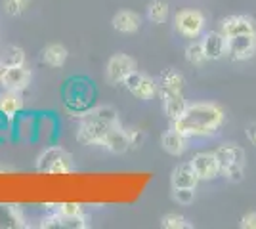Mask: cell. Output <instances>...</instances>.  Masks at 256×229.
Instances as JSON below:
<instances>
[{"label": "cell", "instance_id": "6da1fadb", "mask_svg": "<svg viewBox=\"0 0 256 229\" xmlns=\"http://www.w3.org/2000/svg\"><path fill=\"white\" fill-rule=\"evenodd\" d=\"M226 122V111L214 101H197L188 103L186 111L176 120H172V128L192 138H208L218 134Z\"/></svg>", "mask_w": 256, "mask_h": 229}, {"label": "cell", "instance_id": "7a4b0ae2", "mask_svg": "<svg viewBox=\"0 0 256 229\" xmlns=\"http://www.w3.org/2000/svg\"><path fill=\"white\" fill-rule=\"evenodd\" d=\"M76 117H78L76 142L80 145H100L102 147L107 134L113 128L120 126L118 111L111 105H96Z\"/></svg>", "mask_w": 256, "mask_h": 229}, {"label": "cell", "instance_id": "3957f363", "mask_svg": "<svg viewBox=\"0 0 256 229\" xmlns=\"http://www.w3.org/2000/svg\"><path fill=\"white\" fill-rule=\"evenodd\" d=\"M218 164H220V176H224L228 182H241L245 176V149L235 143H224L216 149Z\"/></svg>", "mask_w": 256, "mask_h": 229}, {"label": "cell", "instance_id": "277c9868", "mask_svg": "<svg viewBox=\"0 0 256 229\" xmlns=\"http://www.w3.org/2000/svg\"><path fill=\"white\" fill-rule=\"evenodd\" d=\"M36 170L42 174H71L75 170V161L64 147L50 145L36 157Z\"/></svg>", "mask_w": 256, "mask_h": 229}, {"label": "cell", "instance_id": "5b68a950", "mask_svg": "<svg viewBox=\"0 0 256 229\" xmlns=\"http://www.w3.org/2000/svg\"><path fill=\"white\" fill-rule=\"evenodd\" d=\"M94 86L90 80L86 78H73L67 82V86L64 90V103L65 107L75 113V115H80L84 113L86 109L92 107V99H94Z\"/></svg>", "mask_w": 256, "mask_h": 229}, {"label": "cell", "instance_id": "8992f818", "mask_svg": "<svg viewBox=\"0 0 256 229\" xmlns=\"http://www.w3.org/2000/svg\"><path fill=\"white\" fill-rule=\"evenodd\" d=\"M134 71H138V61L128 54H118L111 55L106 67V78L111 86H122V82L126 80L128 75H132Z\"/></svg>", "mask_w": 256, "mask_h": 229}, {"label": "cell", "instance_id": "52a82bcc", "mask_svg": "<svg viewBox=\"0 0 256 229\" xmlns=\"http://www.w3.org/2000/svg\"><path fill=\"white\" fill-rule=\"evenodd\" d=\"M122 86L126 88L130 96L142 99V101H148V99L157 96V78L146 75L142 71H134L132 75H128L126 80L122 82Z\"/></svg>", "mask_w": 256, "mask_h": 229}, {"label": "cell", "instance_id": "ba28073f", "mask_svg": "<svg viewBox=\"0 0 256 229\" xmlns=\"http://www.w3.org/2000/svg\"><path fill=\"white\" fill-rule=\"evenodd\" d=\"M204 13L199 10H180L174 15V27L182 36L197 38L204 29Z\"/></svg>", "mask_w": 256, "mask_h": 229}, {"label": "cell", "instance_id": "9c48e42d", "mask_svg": "<svg viewBox=\"0 0 256 229\" xmlns=\"http://www.w3.org/2000/svg\"><path fill=\"white\" fill-rule=\"evenodd\" d=\"M256 54V33L237 34L228 38L226 57L232 61H246Z\"/></svg>", "mask_w": 256, "mask_h": 229}, {"label": "cell", "instance_id": "30bf717a", "mask_svg": "<svg viewBox=\"0 0 256 229\" xmlns=\"http://www.w3.org/2000/svg\"><path fill=\"white\" fill-rule=\"evenodd\" d=\"M38 228L42 229H86L90 228V222L86 214L78 216H62L60 212H46V216L40 220Z\"/></svg>", "mask_w": 256, "mask_h": 229}, {"label": "cell", "instance_id": "8fae6325", "mask_svg": "<svg viewBox=\"0 0 256 229\" xmlns=\"http://www.w3.org/2000/svg\"><path fill=\"white\" fill-rule=\"evenodd\" d=\"M192 164L201 182H210V180H216L220 176V164H218V157L214 151L195 153Z\"/></svg>", "mask_w": 256, "mask_h": 229}, {"label": "cell", "instance_id": "7c38bea8", "mask_svg": "<svg viewBox=\"0 0 256 229\" xmlns=\"http://www.w3.org/2000/svg\"><path fill=\"white\" fill-rule=\"evenodd\" d=\"M218 31L224 34L226 38H232V36H237V34L256 33V21L250 15H245V13H234V15H228L220 21Z\"/></svg>", "mask_w": 256, "mask_h": 229}, {"label": "cell", "instance_id": "4fadbf2b", "mask_svg": "<svg viewBox=\"0 0 256 229\" xmlns=\"http://www.w3.org/2000/svg\"><path fill=\"white\" fill-rule=\"evenodd\" d=\"M0 84L4 90H14V92H23L31 84V69L27 65H16V67H6Z\"/></svg>", "mask_w": 256, "mask_h": 229}, {"label": "cell", "instance_id": "5bb4252c", "mask_svg": "<svg viewBox=\"0 0 256 229\" xmlns=\"http://www.w3.org/2000/svg\"><path fill=\"white\" fill-rule=\"evenodd\" d=\"M204 48V54L208 61H218L226 57V48H228V38L220 31H210L201 38Z\"/></svg>", "mask_w": 256, "mask_h": 229}, {"label": "cell", "instance_id": "9a60e30c", "mask_svg": "<svg viewBox=\"0 0 256 229\" xmlns=\"http://www.w3.org/2000/svg\"><path fill=\"white\" fill-rule=\"evenodd\" d=\"M186 88V78L180 71L176 69H164L157 78V94H174V92H184Z\"/></svg>", "mask_w": 256, "mask_h": 229}, {"label": "cell", "instance_id": "2e32d148", "mask_svg": "<svg viewBox=\"0 0 256 229\" xmlns=\"http://www.w3.org/2000/svg\"><path fill=\"white\" fill-rule=\"evenodd\" d=\"M201 180L197 178V172L193 168L192 161H184L176 164L170 174V186L172 187H197Z\"/></svg>", "mask_w": 256, "mask_h": 229}, {"label": "cell", "instance_id": "e0dca14e", "mask_svg": "<svg viewBox=\"0 0 256 229\" xmlns=\"http://www.w3.org/2000/svg\"><path fill=\"white\" fill-rule=\"evenodd\" d=\"M111 25H113V29H115L117 33L134 34L136 31H140V27H142V17L132 10H118L117 13L113 15Z\"/></svg>", "mask_w": 256, "mask_h": 229}, {"label": "cell", "instance_id": "ac0fdd59", "mask_svg": "<svg viewBox=\"0 0 256 229\" xmlns=\"http://www.w3.org/2000/svg\"><path fill=\"white\" fill-rule=\"evenodd\" d=\"M188 142H190V138L184 136V134L178 132L176 128H170V130L162 132V136H160V147L168 153V155H172V157L184 155L186 149H188Z\"/></svg>", "mask_w": 256, "mask_h": 229}, {"label": "cell", "instance_id": "d6986e66", "mask_svg": "<svg viewBox=\"0 0 256 229\" xmlns=\"http://www.w3.org/2000/svg\"><path fill=\"white\" fill-rule=\"evenodd\" d=\"M23 111V98L22 92H14V90H4L0 94V113L10 119L12 122L20 117Z\"/></svg>", "mask_w": 256, "mask_h": 229}, {"label": "cell", "instance_id": "ffe728a7", "mask_svg": "<svg viewBox=\"0 0 256 229\" xmlns=\"http://www.w3.org/2000/svg\"><path fill=\"white\" fill-rule=\"evenodd\" d=\"M102 147H104L106 151L113 153V155H122V153H126L128 149H130L126 128H122V124L117 126V128H113V130L106 136V140H104V143H102Z\"/></svg>", "mask_w": 256, "mask_h": 229}, {"label": "cell", "instance_id": "44dd1931", "mask_svg": "<svg viewBox=\"0 0 256 229\" xmlns=\"http://www.w3.org/2000/svg\"><path fill=\"white\" fill-rule=\"evenodd\" d=\"M160 101H162V113L166 115V119L176 120L182 113L188 107V101H186V96L184 92H174V94H162L159 96Z\"/></svg>", "mask_w": 256, "mask_h": 229}, {"label": "cell", "instance_id": "7402d4cb", "mask_svg": "<svg viewBox=\"0 0 256 229\" xmlns=\"http://www.w3.org/2000/svg\"><path fill=\"white\" fill-rule=\"evenodd\" d=\"M27 228L23 210L18 205H0V229Z\"/></svg>", "mask_w": 256, "mask_h": 229}, {"label": "cell", "instance_id": "603a6c76", "mask_svg": "<svg viewBox=\"0 0 256 229\" xmlns=\"http://www.w3.org/2000/svg\"><path fill=\"white\" fill-rule=\"evenodd\" d=\"M67 55H69V52H67V48H65L64 44L52 42V44H48L42 52H40V61H42L44 65L60 69V67L65 65Z\"/></svg>", "mask_w": 256, "mask_h": 229}, {"label": "cell", "instance_id": "cb8c5ba5", "mask_svg": "<svg viewBox=\"0 0 256 229\" xmlns=\"http://www.w3.org/2000/svg\"><path fill=\"white\" fill-rule=\"evenodd\" d=\"M12 130L16 132V136L20 140L31 142L36 136V117H32V115H29V117H18V119L14 120Z\"/></svg>", "mask_w": 256, "mask_h": 229}, {"label": "cell", "instance_id": "d4e9b609", "mask_svg": "<svg viewBox=\"0 0 256 229\" xmlns=\"http://www.w3.org/2000/svg\"><path fill=\"white\" fill-rule=\"evenodd\" d=\"M0 63L4 67H16V65H27V55L25 50L20 46H6L0 55Z\"/></svg>", "mask_w": 256, "mask_h": 229}, {"label": "cell", "instance_id": "484cf974", "mask_svg": "<svg viewBox=\"0 0 256 229\" xmlns=\"http://www.w3.org/2000/svg\"><path fill=\"white\" fill-rule=\"evenodd\" d=\"M186 59H188V63H192V65L199 67L203 65L204 61H208L206 59V54H204V48H203V42L201 40H193L186 46Z\"/></svg>", "mask_w": 256, "mask_h": 229}, {"label": "cell", "instance_id": "4316f807", "mask_svg": "<svg viewBox=\"0 0 256 229\" xmlns=\"http://www.w3.org/2000/svg\"><path fill=\"white\" fill-rule=\"evenodd\" d=\"M148 17L151 23H164L168 17V4L164 0H153L148 6Z\"/></svg>", "mask_w": 256, "mask_h": 229}, {"label": "cell", "instance_id": "83f0119b", "mask_svg": "<svg viewBox=\"0 0 256 229\" xmlns=\"http://www.w3.org/2000/svg\"><path fill=\"white\" fill-rule=\"evenodd\" d=\"M160 226L164 229H190L193 228V224H190V220L186 216H180L176 212H170V214H164L162 220H160Z\"/></svg>", "mask_w": 256, "mask_h": 229}, {"label": "cell", "instance_id": "f1b7e54d", "mask_svg": "<svg viewBox=\"0 0 256 229\" xmlns=\"http://www.w3.org/2000/svg\"><path fill=\"white\" fill-rule=\"evenodd\" d=\"M172 201L176 205H192L195 201V187H172Z\"/></svg>", "mask_w": 256, "mask_h": 229}, {"label": "cell", "instance_id": "f546056e", "mask_svg": "<svg viewBox=\"0 0 256 229\" xmlns=\"http://www.w3.org/2000/svg\"><path fill=\"white\" fill-rule=\"evenodd\" d=\"M2 4H4V10H6L8 15L20 17V15H23L27 11L31 0H2Z\"/></svg>", "mask_w": 256, "mask_h": 229}, {"label": "cell", "instance_id": "4dcf8cb0", "mask_svg": "<svg viewBox=\"0 0 256 229\" xmlns=\"http://www.w3.org/2000/svg\"><path fill=\"white\" fill-rule=\"evenodd\" d=\"M54 212H60L62 216H78V214H84V208L80 203H56Z\"/></svg>", "mask_w": 256, "mask_h": 229}, {"label": "cell", "instance_id": "1f68e13d", "mask_svg": "<svg viewBox=\"0 0 256 229\" xmlns=\"http://www.w3.org/2000/svg\"><path fill=\"white\" fill-rule=\"evenodd\" d=\"M128 132V143H130V149H140L144 143L148 134L142 130V128H126Z\"/></svg>", "mask_w": 256, "mask_h": 229}, {"label": "cell", "instance_id": "d6a6232c", "mask_svg": "<svg viewBox=\"0 0 256 229\" xmlns=\"http://www.w3.org/2000/svg\"><path fill=\"white\" fill-rule=\"evenodd\" d=\"M239 226L243 229H256V212L252 210V212H246L245 216L241 218V222H239Z\"/></svg>", "mask_w": 256, "mask_h": 229}, {"label": "cell", "instance_id": "836d02e7", "mask_svg": "<svg viewBox=\"0 0 256 229\" xmlns=\"http://www.w3.org/2000/svg\"><path fill=\"white\" fill-rule=\"evenodd\" d=\"M245 134H246V140L252 143V145H256V120H254V122H250V124L246 126Z\"/></svg>", "mask_w": 256, "mask_h": 229}, {"label": "cell", "instance_id": "e575fe53", "mask_svg": "<svg viewBox=\"0 0 256 229\" xmlns=\"http://www.w3.org/2000/svg\"><path fill=\"white\" fill-rule=\"evenodd\" d=\"M6 172H16V168H14V166H10V164L0 163V174H6Z\"/></svg>", "mask_w": 256, "mask_h": 229}, {"label": "cell", "instance_id": "d590c367", "mask_svg": "<svg viewBox=\"0 0 256 229\" xmlns=\"http://www.w3.org/2000/svg\"><path fill=\"white\" fill-rule=\"evenodd\" d=\"M4 69H6V67L0 63V78H2V73H4Z\"/></svg>", "mask_w": 256, "mask_h": 229}]
</instances>
